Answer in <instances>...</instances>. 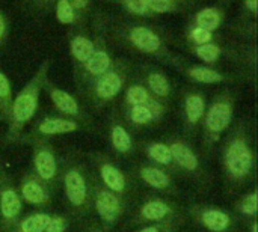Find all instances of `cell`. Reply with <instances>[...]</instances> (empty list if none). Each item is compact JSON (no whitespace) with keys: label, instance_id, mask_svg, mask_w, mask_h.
Masks as SVG:
<instances>
[{"label":"cell","instance_id":"20","mask_svg":"<svg viewBox=\"0 0 258 232\" xmlns=\"http://www.w3.org/2000/svg\"><path fill=\"white\" fill-rule=\"evenodd\" d=\"M186 110H187V116L192 122L198 121L204 112V101L201 100V97L190 95L186 101Z\"/></svg>","mask_w":258,"mask_h":232},{"label":"cell","instance_id":"18","mask_svg":"<svg viewBox=\"0 0 258 232\" xmlns=\"http://www.w3.org/2000/svg\"><path fill=\"white\" fill-rule=\"evenodd\" d=\"M50 222V217L45 214H36L29 219H26L21 223V231L23 232H42L45 231L47 225Z\"/></svg>","mask_w":258,"mask_h":232},{"label":"cell","instance_id":"3","mask_svg":"<svg viewBox=\"0 0 258 232\" xmlns=\"http://www.w3.org/2000/svg\"><path fill=\"white\" fill-rule=\"evenodd\" d=\"M130 39L135 47H138L139 50L147 51V53H154L160 48L159 36L153 30H150L148 27H144V26L133 27L130 30Z\"/></svg>","mask_w":258,"mask_h":232},{"label":"cell","instance_id":"7","mask_svg":"<svg viewBox=\"0 0 258 232\" xmlns=\"http://www.w3.org/2000/svg\"><path fill=\"white\" fill-rule=\"evenodd\" d=\"M97 210L98 214L106 219V220H113L118 213H119V204L118 199L109 193V192H101L97 198Z\"/></svg>","mask_w":258,"mask_h":232},{"label":"cell","instance_id":"25","mask_svg":"<svg viewBox=\"0 0 258 232\" xmlns=\"http://www.w3.org/2000/svg\"><path fill=\"white\" fill-rule=\"evenodd\" d=\"M112 142H113L115 148L119 149V151H127L130 148V136L121 127H115L113 128V131H112Z\"/></svg>","mask_w":258,"mask_h":232},{"label":"cell","instance_id":"22","mask_svg":"<svg viewBox=\"0 0 258 232\" xmlns=\"http://www.w3.org/2000/svg\"><path fill=\"white\" fill-rule=\"evenodd\" d=\"M168 211H169V208L163 202H150L144 207L142 214L150 220H157V219L165 217L168 214Z\"/></svg>","mask_w":258,"mask_h":232},{"label":"cell","instance_id":"4","mask_svg":"<svg viewBox=\"0 0 258 232\" xmlns=\"http://www.w3.org/2000/svg\"><path fill=\"white\" fill-rule=\"evenodd\" d=\"M231 119V109L225 103H218L212 107L207 115V127L212 131H222Z\"/></svg>","mask_w":258,"mask_h":232},{"label":"cell","instance_id":"37","mask_svg":"<svg viewBox=\"0 0 258 232\" xmlns=\"http://www.w3.org/2000/svg\"><path fill=\"white\" fill-rule=\"evenodd\" d=\"M9 94H11V88L8 79L0 72V98H9Z\"/></svg>","mask_w":258,"mask_h":232},{"label":"cell","instance_id":"12","mask_svg":"<svg viewBox=\"0 0 258 232\" xmlns=\"http://www.w3.org/2000/svg\"><path fill=\"white\" fill-rule=\"evenodd\" d=\"M101 177L104 180V183L113 190V192H122L124 187H125V181H124V177L122 174L112 168V166H104L101 169Z\"/></svg>","mask_w":258,"mask_h":232},{"label":"cell","instance_id":"34","mask_svg":"<svg viewBox=\"0 0 258 232\" xmlns=\"http://www.w3.org/2000/svg\"><path fill=\"white\" fill-rule=\"evenodd\" d=\"M243 213H246V214H255L257 213V195H251L245 199Z\"/></svg>","mask_w":258,"mask_h":232},{"label":"cell","instance_id":"5","mask_svg":"<svg viewBox=\"0 0 258 232\" xmlns=\"http://www.w3.org/2000/svg\"><path fill=\"white\" fill-rule=\"evenodd\" d=\"M65 187H67V196L74 205L83 204L86 198V186L80 174L70 172L65 178Z\"/></svg>","mask_w":258,"mask_h":232},{"label":"cell","instance_id":"39","mask_svg":"<svg viewBox=\"0 0 258 232\" xmlns=\"http://www.w3.org/2000/svg\"><path fill=\"white\" fill-rule=\"evenodd\" d=\"M71 3V6H73V9L76 11V9H85L86 8V5H88V0H71L70 2Z\"/></svg>","mask_w":258,"mask_h":232},{"label":"cell","instance_id":"27","mask_svg":"<svg viewBox=\"0 0 258 232\" xmlns=\"http://www.w3.org/2000/svg\"><path fill=\"white\" fill-rule=\"evenodd\" d=\"M148 100V92L142 86H133L127 92V101L133 106H142Z\"/></svg>","mask_w":258,"mask_h":232},{"label":"cell","instance_id":"36","mask_svg":"<svg viewBox=\"0 0 258 232\" xmlns=\"http://www.w3.org/2000/svg\"><path fill=\"white\" fill-rule=\"evenodd\" d=\"M65 231V223L62 219H50L45 232H63Z\"/></svg>","mask_w":258,"mask_h":232},{"label":"cell","instance_id":"10","mask_svg":"<svg viewBox=\"0 0 258 232\" xmlns=\"http://www.w3.org/2000/svg\"><path fill=\"white\" fill-rule=\"evenodd\" d=\"M110 65V59L104 51H94L86 60V69L94 75H103Z\"/></svg>","mask_w":258,"mask_h":232},{"label":"cell","instance_id":"1","mask_svg":"<svg viewBox=\"0 0 258 232\" xmlns=\"http://www.w3.org/2000/svg\"><path fill=\"white\" fill-rule=\"evenodd\" d=\"M38 106V89L36 86H27L14 101L12 115L17 122L29 121Z\"/></svg>","mask_w":258,"mask_h":232},{"label":"cell","instance_id":"14","mask_svg":"<svg viewBox=\"0 0 258 232\" xmlns=\"http://www.w3.org/2000/svg\"><path fill=\"white\" fill-rule=\"evenodd\" d=\"M51 100L54 101V104L65 113H70V115H76L77 113V103L76 100L68 95L67 92L63 91H59V89H54L51 91Z\"/></svg>","mask_w":258,"mask_h":232},{"label":"cell","instance_id":"19","mask_svg":"<svg viewBox=\"0 0 258 232\" xmlns=\"http://www.w3.org/2000/svg\"><path fill=\"white\" fill-rule=\"evenodd\" d=\"M189 72H190V75L195 80H198L201 83H218V82L222 80V75L218 74L216 71L210 69V68H201V66H198V68H192Z\"/></svg>","mask_w":258,"mask_h":232},{"label":"cell","instance_id":"29","mask_svg":"<svg viewBox=\"0 0 258 232\" xmlns=\"http://www.w3.org/2000/svg\"><path fill=\"white\" fill-rule=\"evenodd\" d=\"M219 48H218V45H215V44H203V45H200L198 48H197V54L201 57V59H204L206 62H215L218 57H219Z\"/></svg>","mask_w":258,"mask_h":232},{"label":"cell","instance_id":"11","mask_svg":"<svg viewBox=\"0 0 258 232\" xmlns=\"http://www.w3.org/2000/svg\"><path fill=\"white\" fill-rule=\"evenodd\" d=\"M35 165H36V169L39 172V175L45 180L51 178L54 174H56V163H54V159L50 152L47 151H41L36 159H35Z\"/></svg>","mask_w":258,"mask_h":232},{"label":"cell","instance_id":"28","mask_svg":"<svg viewBox=\"0 0 258 232\" xmlns=\"http://www.w3.org/2000/svg\"><path fill=\"white\" fill-rule=\"evenodd\" d=\"M150 156H151L156 162L163 163V165H168V163L171 162V159H172L171 149H169L168 146H165V145H160V143L153 145V146L150 148Z\"/></svg>","mask_w":258,"mask_h":232},{"label":"cell","instance_id":"35","mask_svg":"<svg viewBox=\"0 0 258 232\" xmlns=\"http://www.w3.org/2000/svg\"><path fill=\"white\" fill-rule=\"evenodd\" d=\"M145 107H147V110L150 112V115H151V118H156V116H159L160 115V112H162V107H160V104L156 101V100H153V98H148L147 101H145Z\"/></svg>","mask_w":258,"mask_h":232},{"label":"cell","instance_id":"6","mask_svg":"<svg viewBox=\"0 0 258 232\" xmlns=\"http://www.w3.org/2000/svg\"><path fill=\"white\" fill-rule=\"evenodd\" d=\"M121 85H122V80L116 72H107V74L104 72L103 77L97 83V94L100 98L109 100L119 92Z\"/></svg>","mask_w":258,"mask_h":232},{"label":"cell","instance_id":"21","mask_svg":"<svg viewBox=\"0 0 258 232\" xmlns=\"http://www.w3.org/2000/svg\"><path fill=\"white\" fill-rule=\"evenodd\" d=\"M142 178L153 187H166L168 186V177L159 169H144Z\"/></svg>","mask_w":258,"mask_h":232},{"label":"cell","instance_id":"40","mask_svg":"<svg viewBox=\"0 0 258 232\" xmlns=\"http://www.w3.org/2000/svg\"><path fill=\"white\" fill-rule=\"evenodd\" d=\"M246 6L249 8V11L255 12L257 11V0H246Z\"/></svg>","mask_w":258,"mask_h":232},{"label":"cell","instance_id":"30","mask_svg":"<svg viewBox=\"0 0 258 232\" xmlns=\"http://www.w3.org/2000/svg\"><path fill=\"white\" fill-rule=\"evenodd\" d=\"M132 119L136 124H147L151 119V115H150V112L147 110L145 106H135L132 109Z\"/></svg>","mask_w":258,"mask_h":232},{"label":"cell","instance_id":"2","mask_svg":"<svg viewBox=\"0 0 258 232\" xmlns=\"http://www.w3.org/2000/svg\"><path fill=\"white\" fill-rule=\"evenodd\" d=\"M227 162H228V168L230 171L237 175L242 177L249 171L251 166V154L246 148V145L240 140L234 142L227 154Z\"/></svg>","mask_w":258,"mask_h":232},{"label":"cell","instance_id":"8","mask_svg":"<svg viewBox=\"0 0 258 232\" xmlns=\"http://www.w3.org/2000/svg\"><path fill=\"white\" fill-rule=\"evenodd\" d=\"M76 130H77V124L65 119H45L39 125V131L44 134H60V133H71Z\"/></svg>","mask_w":258,"mask_h":232},{"label":"cell","instance_id":"31","mask_svg":"<svg viewBox=\"0 0 258 232\" xmlns=\"http://www.w3.org/2000/svg\"><path fill=\"white\" fill-rule=\"evenodd\" d=\"M148 9L154 12H171L175 9V6L169 0H147Z\"/></svg>","mask_w":258,"mask_h":232},{"label":"cell","instance_id":"24","mask_svg":"<svg viewBox=\"0 0 258 232\" xmlns=\"http://www.w3.org/2000/svg\"><path fill=\"white\" fill-rule=\"evenodd\" d=\"M150 88L153 89V92H156L160 97H166L169 94V85L166 82V79L160 74H151L148 79Z\"/></svg>","mask_w":258,"mask_h":232},{"label":"cell","instance_id":"15","mask_svg":"<svg viewBox=\"0 0 258 232\" xmlns=\"http://www.w3.org/2000/svg\"><path fill=\"white\" fill-rule=\"evenodd\" d=\"M2 213L6 219H11L14 216H17V213L20 211V199L17 196V193L14 190H6L2 195Z\"/></svg>","mask_w":258,"mask_h":232},{"label":"cell","instance_id":"32","mask_svg":"<svg viewBox=\"0 0 258 232\" xmlns=\"http://www.w3.org/2000/svg\"><path fill=\"white\" fill-rule=\"evenodd\" d=\"M124 2H125L127 8L132 12L138 14V15H144V14H147L150 11L148 5H147V0H124Z\"/></svg>","mask_w":258,"mask_h":232},{"label":"cell","instance_id":"9","mask_svg":"<svg viewBox=\"0 0 258 232\" xmlns=\"http://www.w3.org/2000/svg\"><path fill=\"white\" fill-rule=\"evenodd\" d=\"M171 156H172L183 168H186V169H189V171L195 169L197 165H198V160H197V157L194 156V152H192L189 148H186L184 145H181V143H174V145H172V148H171Z\"/></svg>","mask_w":258,"mask_h":232},{"label":"cell","instance_id":"38","mask_svg":"<svg viewBox=\"0 0 258 232\" xmlns=\"http://www.w3.org/2000/svg\"><path fill=\"white\" fill-rule=\"evenodd\" d=\"M174 6H175V9H181V8H189V6H192L197 0H169Z\"/></svg>","mask_w":258,"mask_h":232},{"label":"cell","instance_id":"16","mask_svg":"<svg viewBox=\"0 0 258 232\" xmlns=\"http://www.w3.org/2000/svg\"><path fill=\"white\" fill-rule=\"evenodd\" d=\"M203 222L213 231H224L228 226V216L222 211H207L203 216Z\"/></svg>","mask_w":258,"mask_h":232},{"label":"cell","instance_id":"42","mask_svg":"<svg viewBox=\"0 0 258 232\" xmlns=\"http://www.w3.org/2000/svg\"><path fill=\"white\" fill-rule=\"evenodd\" d=\"M141 232H159L156 228H145V229H142Z\"/></svg>","mask_w":258,"mask_h":232},{"label":"cell","instance_id":"17","mask_svg":"<svg viewBox=\"0 0 258 232\" xmlns=\"http://www.w3.org/2000/svg\"><path fill=\"white\" fill-rule=\"evenodd\" d=\"M197 23H198V27L212 32V30H215V29L219 26V23H221V15H219L215 9H203V11L197 15Z\"/></svg>","mask_w":258,"mask_h":232},{"label":"cell","instance_id":"33","mask_svg":"<svg viewBox=\"0 0 258 232\" xmlns=\"http://www.w3.org/2000/svg\"><path fill=\"white\" fill-rule=\"evenodd\" d=\"M192 39L197 44H207L212 39V32H209L206 29H201V27H197V29L192 30Z\"/></svg>","mask_w":258,"mask_h":232},{"label":"cell","instance_id":"41","mask_svg":"<svg viewBox=\"0 0 258 232\" xmlns=\"http://www.w3.org/2000/svg\"><path fill=\"white\" fill-rule=\"evenodd\" d=\"M3 35H5V20H3V17L0 15V39L3 38Z\"/></svg>","mask_w":258,"mask_h":232},{"label":"cell","instance_id":"23","mask_svg":"<svg viewBox=\"0 0 258 232\" xmlns=\"http://www.w3.org/2000/svg\"><path fill=\"white\" fill-rule=\"evenodd\" d=\"M56 14L60 23L63 24H71L76 18V12L70 3V0H59L56 6Z\"/></svg>","mask_w":258,"mask_h":232},{"label":"cell","instance_id":"26","mask_svg":"<svg viewBox=\"0 0 258 232\" xmlns=\"http://www.w3.org/2000/svg\"><path fill=\"white\" fill-rule=\"evenodd\" d=\"M23 195H24V198H26L29 202H33V204H39V202L44 201V192H42V189H41L38 184H35V183H27V184H24V187H23Z\"/></svg>","mask_w":258,"mask_h":232},{"label":"cell","instance_id":"13","mask_svg":"<svg viewBox=\"0 0 258 232\" xmlns=\"http://www.w3.org/2000/svg\"><path fill=\"white\" fill-rule=\"evenodd\" d=\"M71 50H73V54L77 60L86 62L89 59V56L94 53V44L83 36H77L73 39Z\"/></svg>","mask_w":258,"mask_h":232}]
</instances>
